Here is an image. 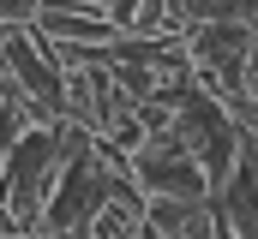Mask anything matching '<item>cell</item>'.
Segmentation results:
<instances>
[{
    "mask_svg": "<svg viewBox=\"0 0 258 239\" xmlns=\"http://www.w3.org/2000/svg\"><path fill=\"white\" fill-rule=\"evenodd\" d=\"M60 168H66V120L24 126V138L0 162V203L12 209L18 233H42V215H48V197L60 185Z\"/></svg>",
    "mask_w": 258,
    "mask_h": 239,
    "instance_id": "1",
    "label": "cell"
},
{
    "mask_svg": "<svg viewBox=\"0 0 258 239\" xmlns=\"http://www.w3.org/2000/svg\"><path fill=\"white\" fill-rule=\"evenodd\" d=\"M174 126H180V138L192 144L198 168L210 179V197H216V191L228 185V174H234V156H240V120L222 108L216 90L192 84V90L180 96V108H174Z\"/></svg>",
    "mask_w": 258,
    "mask_h": 239,
    "instance_id": "2",
    "label": "cell"
},
{
    "mask_svg": "<svg viewBox=\"0 0 258 239\" xmlns=\"http://www.w3.org/2000/svg\"><path fill=\"white\" fill-rule=\"evenodd\" d=\"M186 48H192V66H198L204 90H216V96L252 90V72H246L252 24H240V18H198V24H186Z\"/></svg>",
    "mask_w": 258,
    "mask_h": 239,
    "instance_id": "3",
    "label": "cell"
},
{
    "mask_svg": "<svg viewBox=\"0 0 258 239\" xmlns=\"http://www.w3.org/2000/svg\"><path fill=\"white\" fill-rule=\"evenodd\" d=\"M132 174L144 185V197H210V179H204L192 144L180 138L174 120L144 132V144L132 150Z\"/></svg>",
    "mask_w": 258,
    "mask_h": 239,
    "instance_id": "4",
    "label": "cell"
},
{
    "mask_svg": "<svg viewBox=\"0 0 258 239\" xmlns=\"http://www.w3.org/2000/svg\"><path fill=\"white\" fill-rule=\"evenodd\" d=\"M216 209H222V227L228 233H258V132H246V126H240L234 174L216 191Z\"/></svg>",
    "mask_w": 258,
    "mask_h": 239,
    "instance_id": "5",
    "label": "cell"
},
{
    "mask_svg": "<svg viewBox=\"0 0 258 239\" xmlns=\"http://www.w3.org/2000/svg\"><path fill=\"white\" fill-rule=\"evenodd\" d=\"M210 239V233H228L222 227V209H216V197H150V209H144V239Z\"/></svg>",
    "mask_w": 258,
    "mask_h": 239,
    "instance_id": "6",
    "label": "cell"
},
{
    "mask_svg": "<svg viewBox=\"0 0 258 239\" xmlns=\"http://www.w3.org/2000/svg\"><path fill=\"white\" fill-rule=\"evenodd\" d=\"M36 24H42L48 36H66V42H114V36H120L114 18H102V12H60V6H42Z\"/></svg>",
    "mask_w": 258,
    "mask_h": 239,
    "instance_id": "7",
    "label": "cell"
}]
</instances>
